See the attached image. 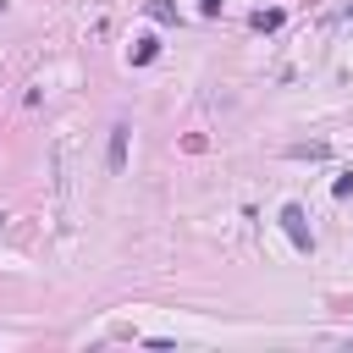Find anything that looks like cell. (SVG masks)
Masks as SVG:
<instances>
[{
	"mask_svg": "<svg viewBox=\"0 0 353 353\" xmlns=\"http://www.w3.org/2000/svg\"><path fill=\"white\" fill-rule=\"evenodd\" d=\"M281 232L292 237V248H298V254H309V248H314V232H309L303 204H281Z\"/></svg>",
	"mask_w": 353,
	"mask_h": 353,
	"instance_id": "1",
	"label": "cell"
},
{
	"mask_svg": "<svg viewBox=\"0 0 353 353\" xmlns=\"http://www.w3.org/2000/svg\"><path fill=\"white\" fill-rule=\"evenodd\" d=\"M127 138H132V127H127V121H116V127H110V143H105V165H110L116 176L127 171Z\"/></svg>",
	"mask_w": 353,
	"mask_h": 353,
	"instance_id": "2",
	"label": "cell"
},
{
	"mask_svg": "<svg viewBox=\"0 0 353 353\" xmlns=\"http://www.w3.org/2000/svg\"><path fill=\"white\" fill-rule=\"evenodd\" d=\"M281 22H287V11H281V6H265V11H254V17H248V28H254V33H276Z\"/></svg>",
	"mask_w": 353,
	"mask_h": 353,
	"instance_id": "3",
	"label": "cell"
},
{
	"mask_svg": "<svg viewBox=\"0 0 353 353\" xmlns=\"http://www.w3.org/2000/svg\"><path fill=\"white\" fill-rule=\"evenodd\" d=\"M154 55H160V44H154V39H138V44H132V66H149Z\"/></svg>",
	"mask_w": 353,
	"mask_h": 353,
	"instance_id": "4",
	"label": "cell"
},
{
	"mask_svg": "<svg viewBox=\"0 0 353 353\" xmlns=\"http://www.w3.org/2000/svg\"><path fill=\"white\" fill-rule=\"evenodd\" d=\"M143 11H149V17H154V22H176V6H171V0H149V6H143Z\"/></svg>",
	"mask_w": 353,
	"mask_h": 353,
	"instance_id": "5",
	"label": "cell"
},
{
	"mask_svg": "<svg viewBox=\"0 0 353 353\" xmlns=\"http://www.w3.org/2000/svg\"><path fill=\"white\" fill-rule=\"evenodd\" d=\"M331 193H336V199H353V171H342V176H336V188H331Z\"/></svg>",
	"mask_w": 353,
	"mask_h": 353,
	"instance_id": "6",
	"label": "cell"
},
{
	"mask_svg": "<svg viewBox=\"0 0 353 353\" xmlns=\"http://www.w3.org/2000/svg\"><path fill=\"white\" fill-rule=\"evenodd\" d=\"M215 11H221V0H204V17H215Z\"/></svg>",
	"mask_w": 353,
	"mask_h": 353,
	"instance_id": "7",
	"label": "cell"
}]
</instances>
